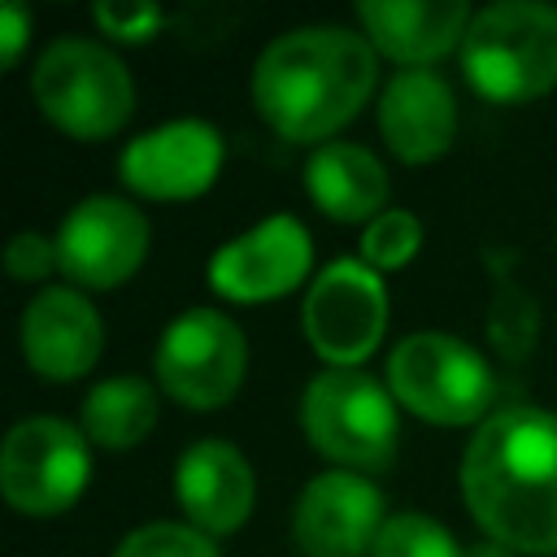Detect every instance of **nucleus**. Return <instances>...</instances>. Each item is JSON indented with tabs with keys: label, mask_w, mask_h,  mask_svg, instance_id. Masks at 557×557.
<instances>
[{
	"label": "nucleus",
	"mask_w": 557,
	"mask_h": 557,
	"mask_svg": "<svg viewBox=\"0 0 557 557\" xmlns=\"http://www.w3.org/2000/svg\"><path fill=\"white\" fill-rule=\"evenodd\" d=\"M418 244H422V226H418L413 213H400V209L379 213V218L366 226V235H361V252H366V261L379 265V270L405 265V261L418 252Z\"/></svg>",
	"instance_id": "412c9836"
},
{
	"label": "nucleus",
	"mask_w": 557,
	"mask_h": 557,
	"mask_svg": "<svg viewBox=\"0 0 557 557\" xmlns=\"http://www.w3.org/2000/svg\"><path fill=\"white\" fill-rule=\"evenodd\" d=\"M387 326V292L379 274L361 261L326 265L305 296V335L318 357L335 370L370 357Z\"/></svg>",
	"instance_id": "1a4fd4ad"
},
{
	"label": "nucleus",
	"mask_w": 557,
	"mask_h": 557,
	"mask_svg": "<svg viewBox=\"0 0 557 557\" xmlns=\"http://www.w3.org/2000/svg\"><path fill=\"white\" fill-rule=\"evenodd\" d=\"M370 87L374 52L344 26L287 30L252 70L257 109L287 139H326L366 104Z\"/></svg>",
	"instance_id": "f03ea898"
},
{
	"label": "nucleus",
	"mask_w": 557,
	"mask_h": 557,
	"mask_svg": "<svg viewBox=\"0 0 557 557\" xmlns=\"http://www.w3.org/2000/svg\"><path fill=\"white\" fill-rule=\"evenodd\" d=\"M35 104L78 139H104L113 135L131 109H135V87L126 65L91 39H57L44 48L30 74Z\"/></svg>",
	"instance_id": "20e7f679"
},
{
	"label": "nucleus",
	"mask_w": 557,
	"mask_h": 557,
	"mask_svg": "<svg viewBox=\"0 0 557 557\" xmlns=\"http://www.w3.org/2000/svg\"><path fill=\"white\" fill-rule=\"evenodd\" d=\"M104 344L96 309L70 292V287H48L26 305L22 318V352L30 370L44 379H78L96 366Z\"/></svg>",
	"instance_id": "4468645a"
},
{
	"label": "nucleus",
	"mask_w": 557,
	"mask_h": 557,
	"mask_svg": "<svg viewBox=\"0 0 557 557\" xmlns=\"http://www.w3.org/2000/svg\"><path fill=\"white\" fill-rule=\"evenodd\" d=\"M4 265H9V274L22 278V283L44 278L48 270H61V261H57V239H44V235H35V231H22V235L9 244Z\"/></svg>",
	"instance_id": "5701e85b"
},
{
	"label": "nucleus",
	"mask_w": 557,
	"mask_h": 557,
	"mask_svg": "<svg viewBox=\"0 0 557 557\" xmlns=\"http://www.w3.org/2000/svg\"><path fill=\"white\" fill-rule=\"evenodd\" d=\"M157 422V396L144 379H109L83 405V426L100 448H131Z\"/></svg>",
	"instance_id": "6ab92c4d"
},
{
	"label": "nucleus",
	"mask_w": 557,
	"mask_h": 557,
	"mask_svg": "<svg viewBox=\"0 0 557 557\" xmlns=\"http://www.w3.org/2000/svg\"><path fill=\"white\" fill-rule=\"evenodd\" d=\"M22 44H26V13L17 4H4L0 9V61L13 65L17 52H22Z\"/></svg>",
	"instance_id": "393cba45"
},
{
	"label": "nucleus",
	"mask_w": 557,
	"mask_h": 557,
	"mask_svg": "<svg viewBox=\"0 0 557 557\" xmlns=\"http://www.w3.org/2000/svg\"><path fill=\"white\" fill-rule=\"evenodd\" d=\"M174 487L187 518L209 535L235 531L252 509V470L244 453L231 448L226 440L191 444L174 470Z\"/></svg>",
	"instance_id": "2eb2a0df"
},
{
	"label": "nucleus",
	"mask_w": 557,
	"mask_h": 557,
	"mask_svg": "<svg viewBox=\"0 0 557 557\" xmlns=\"http://www.w3.org/2000/svg\"><path fill=\"white\" fill-rule=\"evenodd\" d=\"M148 252V222L117 196L83 200L57 231V261L83 287L126 283Z\"/></svg>",
	"instance_id": "9d476101"
},
{
	"label": "nucleus",
	"mask_w": 557,
	"mask_h": 557,
	"mask_svg": "<svg viewBox=\"0 0 557 557\" xmlns=\"http://www.w3.org/2000/svg\"><path fill=\"white\" fill-rule=\"evenodd\" d=\"M222 170V135L205 122H170L139 135L122 152V178L139 196L183 200L200 196Z\"/></svg>",
	"instance_id": "9b49d317"
},
{
	"label": "nucleus",
	"mask_w": 557,
	"mask_h": 557,
	"mask_svg": "<svg viewBox=\"0 0 557 557\" xmlns=\"http://www.w3.org/2000/svg\"><path fill=\"white\" fill-rule=\"evenodd\" d=\"M309 270V235L296 218H265L209 261V283L226 300H270L292 292Z\"/></svg>",
	"instance_id": "ddd939ff"
},
{
	"label": "nucleus",
	"mask_w": 557,
	"mask_h": 557,
	"mask_svg": "<svg viewBox=\"0 0 557 557\" xmlns=\"http://www.w3.org/2000/svg\"><path fill=\"white\" fill-rule=\"evenodd\" d=\"M305 187L335 222H374L387 200L383 165L357 144H322L305 165Z\"/></svg>",
	"instance_id": "a211bd4d"
},
{
	"label": "nucleus",
	"mask_w": 557,
	"mask_h": 557,
	"mask_svg": "<svg viewBox=\"0 0 557 557\" xmlns=\"http://www.w3.org/2000/svg\"><path fill=\"white\" fill-rule=\"evenodd\" d=\"M466 505L513 553H557V418L544 409L492 413L461 461Z\"/></svg>",
	"instance_id": "f257e3e1"
},
{
	"label": "nucleus",
	"mask_w": 557,
	"mask_h": 557,
	"mask_svg": "<svg viewBox=\"0 0 557 557\" xmlns=\"http://www.w3.org/2000/svg\"><path fill=\"white\" fill-rule=\"evenodd\" d=\"M453 91L431 70H400L379 104V131L400 161H431L453 144Z\"/></svg>",
	"instance_id": "dca6fc26"
},
{
	"label": "nucleus",
	"mask_w": 557,
	"mask_h": 557,
	"mask_svg": "<svg viewBox=\"0 0 557 557\" xmlns=\"http://www.w3.org/2000/svg\"><path fill=\"white\" fill-rule=\"evenodd\" d=\"M387 383L418 418L440 426L474 422L492 400V374L479 361V352L435 331L400 339V348L387 361Z\"/></svg>",
	"instance_id": "423d86ee"
},
{
	"label": "nucleus",
	"mask_w": 557,
	"mask_h": 557,
	"mask_svg": "<svg viewBox=\"0 0 557 557\" xmlns=\"http://www.w3.org/2000/svg\"><path fill=\"white\" fill-rule=\"evenodd\" d=\"M374 557H461L457 540L426 513H396L374 540Z\"/></svg>",
	"instance_id": "aec40b11"
},
{
	"label": "nucleus",
	"mask_w": 557,
	"mask_h": 557,
	"mask_svg": "<svg viewBox=\"0 0 557 557\" xmlns=\"http://www.w3.org/2000/svg\"><path fill=\"white\" fill-rule=\"evenodd\" d=\"M461 65L487 100H531L557 87V9L505 0L474 13Z\"/></svg>",
	"instance_id": "7ed1b4c3"
},
{
	"label": "nucleus",
	"mask_w": 557,
	"mask_h": 557,
	"mask_svg": "<svg viewBox=\"0 0 557 557\" xmlns=\"http://www.w3.org/2000/svg\"><path fill=\"white\" fill-rule=\"evenodd\" d=\"M357 13L374 48L405 65H426L444 57L457 39H466L474 22L466 0H366Z\"/></svg>",
	"instance_id": "f3484780"
},
{
	"label": "nucleus",
	"mask_w": 557,
	"mask_h": 557,
	"mask_svg": "<svg viewBox=\"0 0 557 557\" xmlns=\"http://www.w3.org/2000/svg\"><path fill=\"white\" fill-rule=\"evenodd\" d=\"M91 461L83 435L61 418H26L9 431L0 453L4 500L22 513H61L87 487Z\"/></svg>",
	"instance_id": "0eeeda50"
},
{
	"label": "nucleus",
	"mask_w": 557,
	"mask_h": 557,
	"mask_svg": "<svg viewBox=\"0 0 557 557\" xmlns=\"http://www.w3.org/2000/svg\"><path fill=\"white\" fill-rule=\"evenodd\" d=\"M313 448L344 466H383L396 448L392 396L361 370H326L309 383L300 405Z\"/></svg>",
	"instance_id": "39448f33"
},
{
	"label": "nucleus",
	"mask_w": 557,
	"mask_h": 557,
	"mask_svg": "<svg viewBox=\"0 0 557 557\" xmlns=\"http://www.w3.org/2000/svg\"><path fill=\"white\" fill-rule=\"evenodd\" d=\"M470 557H509V553H505V548H496V544H492V548H474V553H470Z\"/></svg>",
	"instance_id": "a878e982"
},
{
	"label": "nucleus",
	"mask_w": 557,
	"mask_h": 557,
	"mask_svg": "<svg viewBox=\"0 0 557 557\" xmlns=\"http://www.w3.org/2000/svg\"><path fill=\"white\" fill-rule=\"evenodd\" d=\"M383 531L379 492L348 474H318L296 505V544L305 557H361Z\"/></svg>",
	"instance_id": "f8f14e48"
},
{
	"label": "nucleus",
	"mask_w": 557,
	"mask_h": 557,
	"mask_svg": "<svg viewBox=\"0 0 557 557\" xmlns=\"http://www.w3.org/2000/svg\"><path fill=\"white\" fill-rule=\"evenodd\" d=\"M96 22L113 35V39H148L161 26V9L157 4H96Z\"/></svg>",
	"instance_id": "b1692460"
},
{
	"label": "nucleus",
	"mask_w": 557,
	"mask_h": 557,
	"mask_svg": "<svg viewBox=\"0 0 557 557\" xmlns=\"http://www.w3.org/2000/svg\"><path fill=\"white\" fill-rule=\"evenodd\" d=\"M113 557H218L209 535L196 527H174V522H152L131 531Z\"/></svg>",
	"instance_id": "4be33fe9"
},
{
	"label": "nucleus",
	"mask_w": 557,
	"mask_h": 557,
	"mask_svg": "<svg viewBox=\"0 0 557 557\" xmlns=\"http://www.w3.org/2000/svg\"><path fill=\"white\" fill-rule=\"evenodd\" d=\"M244 366H248L244 331L209 309H187L178 322L165 326L157 348L161 387L191 409H213L231 400L244 383Z\"/></svg>",
	"instance_id": "6e6552de"
}]
</instances>
